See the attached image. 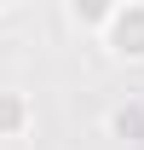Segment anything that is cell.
Returning <instances> with one entry per match:
<instances>
[{"label":"cell","instance_id":"1","mask_svg":"<svg viewBox=\"0 0 144 150\" xmlns=\"http://www.w3.org/2000/svg\"><path fill=\"white\" fill-rule=\"evenodd\" d=\"M133 40V52H144V12H133V18H121V46Z\"/></svg>","mask_w":144,"mask_h":150}]
</instances>
